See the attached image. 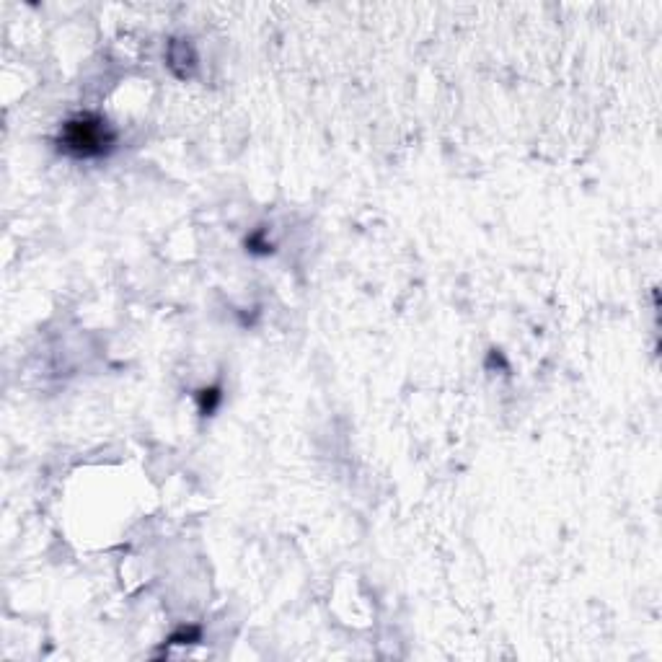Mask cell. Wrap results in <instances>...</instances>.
Returning <instances> with one entry per match:
<instances>
[{
  "label": "cell",
  "mask_w": 662,
  "mask_h": 662,
  "mask_svg": "<svg viewBox=\"0 0 662 662\" xmlns=\"http://www.w3.org/2000/svg\"><path fill=\"white\" fill-rule=\"evenodd\" d=\"M57 150L75 161H96L107 158L117 145V130L107 117L94 112H81L65 119L55 138Z\"/></svg>",
  "instance_id": "1"
},
{
  "label": "cell",
  "mask_w": 662,
  "mask_h": 662,
  "mask_svg": "<svg viewBox=\"0 0 662 662\" xmlns=\"http://www.w3.org/2000/svg\"><path fill=\"white\" fill-rule=\"evenodd\" d=\"M220 399H223V396H220V388H202L200 394H197V401H200V412L205 414H213L215 409H218V404H220Z\"/></svg>",
  "instance_id": "2"
}]
</instances>
